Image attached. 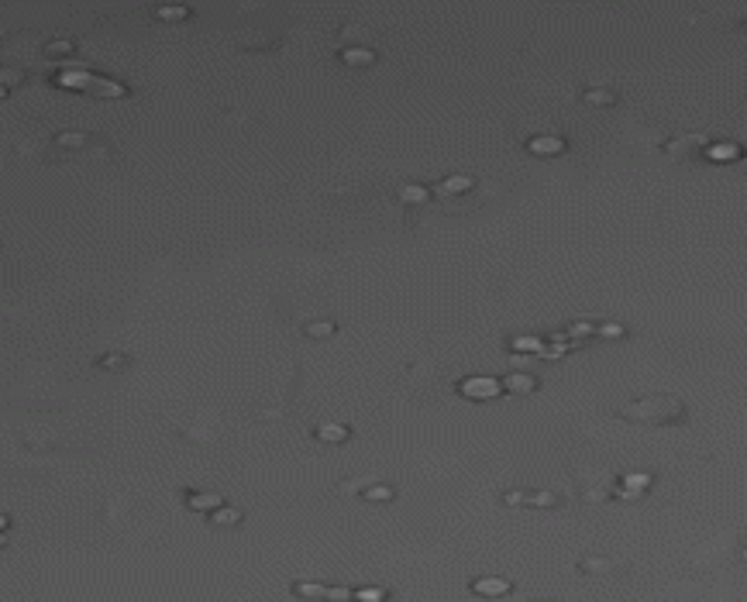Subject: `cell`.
Returning <instances> with one entry per match:
<instances>
[{
    "mask_svg": "<svg viewBox=\"0 0 747 602\" xmlns=\"http://www.w3.org/2000/svg\"><path fill=\"white\" fill-rule=\"evenodd\" d=\"M620 420L644 424V427H678L689 420V406L671 393H648L641 400H630L627 406H620Z\"/></svg>",
    "mask_w": 747,
    "mask_h": 602,
    "instance_id": "cell-1",
    "label": "cell"
},
{
    "mask_svg": "<svg viewBox=\"0 0 747 602\" xmlns=\"http://www.w3.org/2000/svg\"><path fill=\"white\" fill-rule=\"evenodd\" d=\"M458 396H465V400H496L499 393H503V379H489V375H468V379H461L455 386Z\"/></svg>",
    "mask_w": 747,
    "mask_h": 602,
    "instance_id": "cell-2",
    "label": "cell"
},
{
    "mask_svg": "<svg viewBox=\"0 0 747 602\" xmlns=\"http://www.w3.org/2000/svg\"><path fill=\"white\" fill-rule=\"evenodd\" d=\"M706 148H709V145H706L703 134H678V138H671V141L662 145L664 155H668V159H678V162H696Z\"/></svg>",
    "mask_w": 747,
    "mask_h": 602,
    "instance_id": "cell-3",
    "label": "cell"
},
{
    "mask_svg": "<svg viewBox=\"0 0 747 602\" xmlns=\"http://www.w3.org/2000/svg\"><path fill=\"white\" fill-rule=\"evenodd\" d=\"M617 475L610 472H599L596 479H579V499L582 503H606L617 496Z\"/></svg>",
    "mask_w": 747,
    "mask_h": 602,
    "instance_id": "cell-4",
    "label": "cell"
},
{
    "mask_svg": "<svg viewBox=\"0 0 747 602\" xmlns=\"http://www.w3.org/2000/svg\"><path fill=\"white\" fill-rule=\"evenodd\" d=\"M524 148H527L531 155H538V159H558V155L568 152V141H565L561 134H534V138H527Z\"/></svg>",
    "mask_w": 747,
    "mask_h": 602,
    "instance_id": "cell-5",
    "label": "cell"
},
{
    "mask_svg": "<svg viewBox=\"0 0 747 602\" xmlns=\"http://www.w3.org/2000/svg\"><path fill=\"white\" fill-rule=\"evenodd\" d=\"M293 592L296 596H303V599H324V602H351L358 599L355 592H348V589H324V585H310V582H296L293 585Z\"/></svg>",
    "mask_w": 747,
    "mask_h": 602,
    "instance_id": "cell-6",
    "label": "cell"
},
{
    "mask_svg": "<svg viewBox=\"0 0 747 602\" xmlns=\"http://www.w3.org/2000/svg\"><path fill=\"white\" fill-rule=\"evenodd\" d=\"M310 434H314V441L344 444L348 438H351V427H348V424H341V420H317V424L310 427Z\"/></svg>",
    "mask_w": 747,
    "mask_h": 602,
    "instance_id": "cell-7",
    "label": "cell"
},
{
    "mask_svg": "<svg viewBox=\"0 0 747 602\" xmlns=\"http://www.w3.org/2000/svg\"><path fill=\"white\" fill-rule=\"evenodd\" d=\"M468 589H472V596L499 599V596H510V592H513V582H510V578H496V575H486V578H475Z\"/></svg>",
    "mask_w": 747,
    "mask_h": 602,
    "instance_id": "cell-8",
    "label": "cell"
},
{
    "mask_svg": "<svg viewBox=\"0 0 747 602\" xmlns=\"http://www.w3.org/2000/svg\"><path fill=\"white\" fill-rule=\"evenodd\" d=\"M538 389H540V379L538 375H531V372H524V368H513V372L503 379V393L531 396V393H538Z\"/></svg>",
    "mask_w": 747,
    "mask_h": 602,
    "instance_id": "cell-9",
    "label": "cell"
},
{
    "mask_svg": "<svg viewBox=\"0 0 747 602\" xmlns=\"http://www.w3.org/2000/svg\"><path fill=\"white\" fill-rule=\"evenodd\" d=\"M651 482H655V475H648V472L620 475V482H617V496H620V499H641V496L651 489Z\"/></svg>",
    "mask_w": 747,
    "mask_h": 602,
    "instance_id": "cell-10",
    "label": "cell"
},
{
    "mask_svg": "<svg viewBox=\"0 0 747 602\" xmlns=\"http://www.w3.org/2000/svg\"><path fill=\"white\" fill-rule=\"evenodd\" d=\"M623 564L613 561V558H603V554H589V558H582L579 561V571L582 575H589V578H606V575H617Z\"/></svg>",
    "mask_w": 747,
    "mask_h": 602,
    "instance_id": "cell-11",
    "label": "cell"
},
{
    "mask_svg": "<svg viewBox=\"0 0 747 602\" xmlns=\"http://www.w3.org/2000/svg\"><path fill=\"white\" fill-rule=\"evenodd\" d=\"M468 190H475V179H472V176H448L445 183L431 186V193H434V197H441V200H452V197H465Z\"/></svg>",
    "mask_w": 747,
    "mask_h": 602,
    "instance_id": "cell-12",
    "label": "cell"
},
{
    "mask_svg": "<svg viewBox=\"0 0 747 602\" xmlns=\"http://www.w3.org/2000/svg\"><path fill=\"white\" fill-rule=\"evenodd\" d=\"M224 506V496L221 492H190L186 496V510H193V513H217Z\"/></svg>",
    "mask_w": 747,
    "mask_h": 602,
    "instance_id": "cell-13",
    "label": "cell"
},
{
    "mask_svg": "<svg viewBox=\"0 0 747 602\" xmlns=\"http://www.w3.org/2000/svg\"><path fill=\"white\" fill-rule=\"evenodd\" d=\"M337 59H341L344 66L362 69V66H372L379 55H375V48H369V45H348V48H341V52H337Z\"/></svg>",
    "mask_w": 747,
    "mask_h": 602,
    "instance_id": "cell-14",
    "label": "cell"
},
{
    "mask_svg": "<svg viewBox=\"0 0 747 602\" xmlns=\"http://www.w3.org/2000/svg\"><path fill=\"white\" fill-rule=\"evenodd\" d=\"M582 100L589 104V107H617V90H606V86H592V90H585L582 93Z\"/></svg>",
    "mask_w": 747,
    "mask_h": 602,
    "instance_id": "cell-15",
    "label": "cell"
},
{
    "mask_svg": "<svg viewBox=\"0 0 747 602\" xmlns=\"http://www.w3.org/2000/svg\"><path fill=\"white\" fill-rule=\"evenodd\" d=\"M207 520L214 523V526H238V523L245 520V513H242L238 506H221L217 513H210Z\"/></svg>",
    "mask_w": 747,
    "mask_h": 602,
    "instance_id": "cell-16",
    "label": "cell"
},
{
    "mask_svg": "<svg viewBox=\"0 0 747 602\" xmlns=\"http://www.w3.org/2000/svg\"><path fill=\"white\" fill-rule=\"evenodd\" d=\"M400 200L410 203V206H420V203L431 200V190H427V186H420V183H407V186L400 190Z\"/></svg>",
    "mask_w": 747,
    "mask_h": 602,
    "instance_id": "cell-17",
    "label": "cell"
},
{
    "mask_svg": "<svg viewBox=\"0 0 747 602\" xmlns=\"http://www.w3.org/2000/svg\"><path fill=\"white\" fill-rule=\"evenodd\" d=\"M127 365H131V358L121 355V351H111V355L97 358V368H104V372H121V368H127Z\"/></svg>",
    "mask_w": 747,
    "mask_h": 602,
    "instance_id": "cell-18",
    "label": "cell"
},
{
    "mask_svg": "<svg viewBox=\"0 0 747 602\" xmlns=\"http://www.w3.org/2000/svg\"><path fill=\"white\" fill-rule=\"evenodd\" d=\"M362 496H365L369 503H389V499H393L396 492H393L389 485H382V482H372V485H369V489H365Z\"/></svg>",
    "mask_w": 747,
    "mask_h": 602,
    "instance_id": "cell-19",
    "label": "cell"
},
{
    "mask_svg": "<svg viewBox=\"0 0 747 602\" xmlns=\"http://www.w3.org/2000/svg\"><path fill=\"white\" fill-rule=\"evenodd\" d=\"M334 330H337V327H334L331 321H310L307 327H303V334H307V337H331Z\"/></svg>",
    "mask_w": 747,
    "mask_h": 602,
    "instance_id": "cell-20",
    "label": "cell"
},
{
    "mask_svg": "<svg viewBox=\"0 0 747 602\" xmlns=\"http://www.w3.org/2000/svg\"><path fill=\"white\" fill-rule=\"evenodd\" d=\"M155 18H162V21H186L190 7H155Z\"/></svg>",
    "mask_w": 747,
    "mask_h": 602,
    "instance_id": "cell-21",
    "label": "cell"
},
{
    "mask_svg": "<svg viewBox=\"0 0 747 602\" xmlns=\"http://www.w3.org/2000/svg\"><path fill=\"white\" fill-rule=\"evenodd\" d=\"M524 503H527V506H547V510H551V506H558L561 499H558L554 492H534V496H524Z\"/></svg>",
    "mask_w": 747,
    "mask_h": 602,
    "instance_id": "cell-22",
    "label": "cell"
},
{
    "mask_svg": "<svg viewBox=\"0 0 747 602\" xmlns=\"http://www.w3.org/2000/svg\"><path fill=\"white\" fill-rule=\"evenodd\" d=\"M709 155H713V159H737L741 148H737V145H720V148H709Z\"/></svg>",
    "mask_w": 747,
    "mask_h": 602,
    "instance_id": "cell-23",
    "label": "cell"
},
{
    "mask_svg": "<svg viewBox=\"0 0 747 602\" xmlns=\"http://www.w3.org/2000/svg\"><path fill=\"white\" fill-rule=\"evenodd\" d=\"M341 38L344 41H362L365 38V28H358V24H344V28H341Z\"/></svg>",
    "mask_w": 747,
    "mask_h": 602,
    "instance_id": "cell-24",
    "label": "cell"
},
{
    "mask_svg": "<svg viewBox=\"0 0 747 602\" xmlns=\"http://www.w3.org/2000/svg\"><path fill=\"white\" fill-rule=\"evenodd\" d=\"M599 337H623V327L620 323H603V327H599Z\"/></svg>",
    "mask_w": 747,
    "mask_h": 602,
    "instance_id": "cell-25",
    "label": "cell"
},
{
    "mask_svg": "<svg viewBox=\"0 0 747 602\" xmlns=\"http://www.w3.org/2000/svg\"><path fill=\"white\" fill-rule=\"evenodd\" d=\"M358 599L379 602V599H386V589H362V592H358Z\"/></svg>",
    "mask_w": 747,
    "mask_h": 602,
    "instance_id": "cell-26",
    "label": "cell"
},
{
    "mask_svg": "<svg viewBox=\"0 0 747 602\" xmlns=\"http://www.w3.org/2000/svg\"><path fill=\"white\" fill-rule=\"evenodd\" d=\"M69 48H73L69 41H59V45H48V52H59V55H62V52H69Z\"/></svg>",
    "mask_w": 747,
    "mask_h": 602,
    "instance_id": "cell-27",
    "label": "cell"
},
{
    "mask_svg": "<svg viewBox=\"0 0 747 602\" xmlns=\"http://www.w3.org/2000/svg\"><path fill=\"white\" fill-rule=\"evenodd\" d=\"M737 554H741V561H747V544L741 547V551H737Z\"/></svg>",
    "mask_w": 747,
    "mask_h": 602,
    "instance_id": "cell-28",
    "label": "cell"
}]
</instances>
